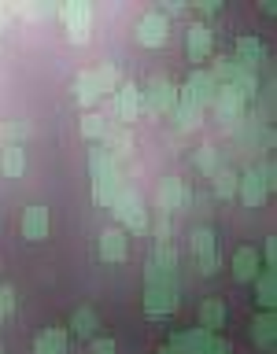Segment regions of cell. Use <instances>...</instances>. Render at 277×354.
I'll use <instances>...</instances> for the list:
<instances>
[{
	"label": "cell",
	"mask_w": 277,
	"mask_h": 354,
	"mask_svg": "<svg viewBox=\"0 0 277 354\" xmlns=\"http://www.w3.org/2000/svg\"><path fill=\"white\" fill-rule=\"evenodd\" d=\"M251 284H255V303L274 314V303H277V277H274V270H262Z\"/></svg>",
	"instance_id": "23"
},
{
	"label": "cell",
	"mask_w": 277,
	"mask_h": 354,
	"mask_svg": "<svg viewBox=\"0 0 277 354\" xmlns=\"http://www.w3.org/2000/svg\"><path fill=\"white\" fill-rule=\"evenodd\" d=\"M270 192H274V162L251 166L248 174H240V181H237V196L244 199V207H262Z\"/></svg>",
	"instance_id": "4"
},
{
	"label": "cell",
	"mask_w": 277,
	"mask_h": 354,
	"mask_svg": "<svg viewBox=\"0 0 277 354\" xmlns=\"http://www.w3.org/2000/svg\"><path fill=\"white\" fill-rule=\"evenodd\" d=\"M193 159H196V166H199V170H204L207 177H211V174H215L218 166H222V159H218V148H215V144H199Z\"/></svg>",
	"instance_id": "30"
},
{
	"label": "cell",
	"mask_w": 277,
	"mask_h": 354,
	"mask_svg": "<svg viewBox=\"0 0 277 354\" xmlns=\"http://www.w3.org/2000/svg\"><path fill=\"white\" fill-rule=\"evenodd\" d=\"M93 74H96L100 96H115V88H118V66L115 63H100V66H93Z\"/></svg>",
	"instance_id": "27"
},
{
	"label": "cell",
	"mask_w": 277,
	"mask_h": 354,
	"mask_svg": "<svg viewBox=\"0 0 277 354\" xmlns=\"http://www.w3.org/2000/svg\"><path fill=\"white\" fill-rule=\"evenodd\" d=\"M193 254H196V270L204 273V277H211V273H218V266H222V259H218V248H215V229H207V225H199V229H193Z\"/></svg>",
	"instance_id": "9"
},
{
	"label": "cell",
	"mask_w": 277,
	"mask_h": 354,
	"mask_svg": "<svg viewBox=\"0 0 277 354\" xmlns=\"http://www.w3.org/2000/svg\"><path fill=\"white\" fill-rule=\"evenodd\" d=\"M19 229H22V240H33V243L44 240V236H48V229H52L48 207H26V210H22Z\"/></svg>",
	"instance_id": "14"
},
{
	"label": "cell",
	"mask_w": 277,
	"mask_h": 354,
	"mask_svg": "<svg viewBox=\"0 0 277 354\" xmlns=\"http://www.w3.org/2000/svg\"><path fill=\"white\" fill-rule=\"evenodd\" d=\"M211 107H215V115L222 118V126L240 129L244 115H248V96H244L237 85H218V93H215V100H211Z\"/></svg>",
	"instance_id": "6"
},
{
	"label": "cell",
	"mask_w": 277,
	"mask_h": 354,
	"mask_svg": "<svg viewBox=\"0 0 277 354\" xmlns=\"http://www.w3.org/2000/svg\"><path fill=\"white\" fill-rule=\"evenodd\" d=\"M100 140H104V151L115 162H122V159H129V155H133V133L126 126H107V133Z\"/></svg>",
	"instance_id": "16"
},
{
	"label": "cell",
	"mask_w": 277,
	"mask_h": 354,
	"mask_svg": "<svg viewBox=\"0 0 277 354\" xmlns=\"http://www.w3.org/2000/svg\"><path fill=\"white\" fill-rule=\"evenodd\" d=\"M199 328L211 332V336H218V328H226V303L222 299H207L199 306Z\"/></svg>",
	"instance_id": "20"
},
{
	"label": "cell",
	"mask_w": 277,
	"mask_h": 354,
	"mask_svg": "<svg viewBox=\"0 0 277 354\" xmlns=\"http://www.w3.org/2000/svg\"><path fill=\"white\" fill-rule=\"evenodd\" d=\"M188 199H193V196L185 192V181H181V177H163L159 188H155V203H159L163 214H170V210H177L181 203H188Z\"/></svg>",
	"instance_id": "13"
},
{
	"label": "cell",
	"mask_w": 277,
	"mask_h": 354,
	"mask_svg": "<svg viewBox=\"0 0 277 354\" xmlns=\"http://www.w3.org/2000/svg\"><path fill=\"white\" fill-rule=\"evenodd\" d=\"M248 336H251L255 347H274V339H277V321H274L270 310H262V314H255V317H251Z\"/></svg>",
	"instance_id": "18"
},
{
	"label": "cell",
	"mask_w": 277,
	"mask_h": 354,
	"mask_svg": "<svg viewBox=\"0 0 277 354\" xmlns=\"http://www.w3.org/2000/svg\"><path fill=\"white\" fill-rule=\"evenodd\" d=\"M196 11H199V15H215V11H218V0H199Z\"/></svg>",
	"instance_id": "39"
},
{
	"label": "cell",
	"mask_w": 277,
	"mask_h": 354,
	"mask_svg": "<svg viewBox=\"0 0 277 354\" xmlns=\"http://www.w3.org/2000/svg\"><path fill=\"white\" fill-rule=\"evenodd\" d=\"M0 354H4V347H0Z\"/></svg>",
	"instance_id": "41"
},
{
	"label": "cell",
	"mask_w": 277,
	"mask_h": 354,
	"mask_svg": "<svg viewBox=\"0 0 277 354\" xmlns=\"http://www.w3.org/2000/svg\"><path fill=\"white\" fill-rule=\"evenodd\" d=\"M262 273V259H259V251L251 248H237V254H233V277H237V281H255V277Z\"/></svg>",
	"instance_id": "17"
},
{
	"label": "cell",
	"mask_w": 277,
	"mask_h": 354,
	"mask_svg": "<svg viewBox=\"0 0 277 354\" xmlns=\"http://www.w3.org/2000/svg\"><path fill=\"white\" fill-rule=\"evenodd\" d=\"M96 254H100V262H126V254H129L126 232L122 229H104L100 240H96Z\"/></svg>",
	"instance_id": "12"
},
{
	"label": "cell",
	"mask_w": 277,
	"mask_h": 354,
	"mask_svg": "<svg viewBox=\"0 0 277 354\" xmlns=\"http://www.w3.org/2000/svg\"><path fill=\"white\" fill-rule=\"evenodd\" d=\"M104 133H107V118L96 115V111H85V118H82V137H85V140H100Z\"/></svg>",
	"instance_id": "31"
},
{
	"label": "cell",
	"mask_w": 277,
	"mask_h": 354,
	"mask_svg": "<svg viewBox=\"0 0 277 354\" xmlns=\"http://www.w3.org/2000/svg\"><path fill=\"white\" fill-rule=\"evenodd\" d=\"M15 19V11H11V4H0V33L8 30V22Z\"/></svg>",
	"instance_id": "38"
},
{
	"label": "cell",
	"mask_w": 277,
	"mask_h": 354,
	"mask_svg": "<svg viewBox=\"0 0 277 354\" xmlns=\"http://www.w3.org/2000/svg\"><path fill=\"white\" fill-rule=\"evenodd\" d=\"M170 354H174V351H170Z\"/></svg>",
	"instance_id": "42"
},
{
	"label": "cell",
	"mask_w": 277,
	"mask_h": 354,
	"mask_svg": "<svg viewBox=\"0 0 277 354\" xmlns=\"http://www.w3.org/2000/svg\"><path fill=\"white\" fill-rule=\"evenodd\" d=\"M211 44H215V33H211L207 22H193V26L185 30V55L193 63H204L211 55Z\"/></svg>",
	"instance_id": "11"
},
{
	"label": "cell",
	"mask_w": 277,
	"mask_h": 354,
	"mask_svg": "<svg viewBox=\"0 0 277 354\" xmlns=\"http://www.w3.org/2000/svg\"><path fill=\"white\" fill-rule=\"evenodd\" d=\"M115 107H118V115L126 118V122H137V115L144 111V96H141L137 82H118V88H115Z\"/></svg>",
	"instance_id": "15"
},
{
	"label": "cell",
	"mask_w": 277,
	"mask_h": 354,
	"mask_svg": "<svg viewBox=\"0 0 277 354\" xmlns=\"http://www.w3.org/2000/svg\"><path fill=\"white\" fill-rule=\"evenodd\" d=\"M166 37H170V15H166V11H148V15H141L137 41L144 48H159V44H166Z\"/></svg>",
	"instance_id": "10"
},
{
	"label": "cell",
	"mask_w": 277,
	"mask_h": 354,
	"mask_svg": "<svg viewBox=\"0 0 277 354\" xmlns=\"http://www.w3.org/2000/svg\"><path fill=\"white\" fill-rule=\"evenodd\" d=\"M11 306H15V288H11V284H0V321L11 314Z\"/></svg>",
	"instance_id": "34"
},
{
	"label": "cell",
	"mask_w": 277,
	"mask_h": 354,
	"mask_svg": "<svg viewBox=\"0 0 277 354\" xmlns=\"http://www.w3.org/2000/svg\"><path fill=\"white\" fill-rule=\"evenodd\" d=\"M89 174H93V199L100 207H111L118 199V192L126 188V174H122V166L111 159L104 148L89 151Z\"/></svg>",
	"instance_id": "2"
},
{
	"label": "cell",
	"mask_w": 277,
	"mask_h": 354,
	"mask_svg": "<svg viewBox=\"0 0 277 354\" xmlns=\"http://www.w3.org/2000/svg\"><path fill=\"white\" fill-rule=\"evenodd\" d=\"M211 181H215V196H218V199H233V196H237L240 174L233 170V166H218V170L211 174Z\"/></svg>",
	"instance_id": "26"
},
{
	"label": "cell",
	"mask_w": 277,
	"mask_h": 354,
	"mask_svg": "<svg viewBox=\"0 0 277 354\" xmlns=\"http://www.w3.org/2000/svg\"><path fill=\"white\" fill-rule=\"evenodd\" d=\"M89 351H93V354H115V339H111V336H96Z\"/></svg>",
	"instance_id": "36"
},
{
	"label": "cell",
	"mask_w": 277,
	"mask_h": 354,
	"mask_svg": "<svg viewBox=\"0 0 277 354\" xmlns=\"http://www.w3.org/2000/svg\"><path fill=\"white\" fill-rule=\"evenodd\" d=\"M141 96H144V111H152V115H174L177 104H181L177 85L170 82V77H163V74H152L148 85L141 88Z\"/></svg>",
	"instance_id": "5"
},
{
	"label": "cell",
	"mask_w": 277,
	"mask_h": 354,
	"mask_svg": "<svg viewBox=\"0 0 277 354\" xmlns=\"http://www.w3.org/2000/svg\"><path fill=\"white\" fill-rule=\"evenodd\" d=\"M174 118H177V129H196L199 126V118H204V111H196V107H185V104H177L174 111Z\"/></svg>",
	"instance_id": "32"
},
{
	"label": "cell",
	"mask_w": 277,
	"mask_h": 354,
	"mask_svg": "<svg viewBox=\"0 0 277 354\" xmlns=\"http://www.w3.org/2000/svg\"><path fill=\"white\" fill-rule=\"evenodd\" d=\"M111 210H115V218L122 221V232H137V236H144V232H148V207H144V199L137 196V188H122L118 192V199L115 203H111Z\"/></svg>",
	"instance_id": "3"
},
{
	"label": "cell",
	"mask_w": 277,
	"mask_h": 354,
	"mask_svg": "<svg viewBox=\"0 0 277 354\" xmlns=\"http://www.w3.org/2000/svg\"><path fill=\"white\" fill-rule=\"evenodd\" d=\"M19 137H26V126H22V122H0V148L19 144Z\"/></svg>",
	"instance_id": "33"
},
{
	"label": "cell",
	"mask_w": 277,
	"mask_h": 354,
	"mask_svg": "<svg viewBox=\"0 0 277 354\" xmlns=\"http://www.w3.org/2000/svg\"><path fill=\"white\" fill-rule=\"evenodd\" d=\"M215 93H218V82H215L207 71H193V74H188V82L177 88L181 104H185V107H196V111H207L211 100H215Z\"/></svg>",
	"instance_id": "8"
},
{
	"label": "cell",
	"mask_w": 277,
	"mask_h": 354,
	"mask_svg": "<svg viewBox=\"0 0 277 354\" xmlns=\"http://www.w3.org/2000/svg\"><path fill=\"white\" fill-rule=\"evenodd\" d=\"M96 328H100V317L93 306H78L71 314V332L78 339H96Z\"/></svg>",
	"instance_id": "21"
},
{
	"label": "cell",
	"mask_w": 277,
	"mask_h": 354,
	"mask_svg": "<svg viewBox=\"0 0 277 354\" xmlns=\"http://www.w3.org/2000/svg\"><path fill=\"white\" fill-rule=\"evenodd\" d=\"M155 270H163V273H174L177 277V251L170 248V243H155V251H152V259H148Z\"/></svg>",
	"instance_id": "28"
},
{
	"label": "cell",
	"mask_w": 277,
	"mask_h": 354,
	"mask_svg": "<svg viewBox=\"0 0 277 354\" xmlns=\"http://www.w3.org/2000/svg\"><path fill=\"white\" fill-rule=\"evenodd\" d=\"M155 354H170V351H166V347H163V351H155Z\"/></svg>",
	"instance_id": "40"
},
{
	"label": "cell",
	"mask_w": 277,
	"mask_h": 354,
	"mask_svg": "<svg viewBox=\"0 0 277 354\" xmlns=\"http://www.w3.org/2000/svg\"><path fill=\"white\" fill-rule=\"evenodd\" d=\"M204 354H233V347H229V339L211 336V343H207V351H204Z\"/></svg>",
	"instance_id": "37"
},
{
	"label": "cell",
	"mask_w": 277,
	"mask_h": 354,
	"mask_svg": "<svg viewBox=\"0 0 277 354\" xmlns=\"http://www.w3.org/2000/svg\"><path fill=\"white\" fill-rule=\"evenodd\" d=\"M177 303H181V284H177V277L155 270L148 262V270H144V314L166 317L177 310Z\"/></svg>",
	"instance_id": "1"
},
{
	"label": "cell",
	"mask_w": 277,
	"mask_h": 354,
	"mask_svg": "<svg viewBox=\"0 0 277 354\" xmlns=\"http://www.w3.org/2000/svg\"><path fill=\"white\" fill-rule=\"evenodd\" d=\"M233 55H237V59L248 66V71H259V63H262V41L255 37V33H240Z\"/></svg>",
	"instance_id": "19"
},
{
	"label": "cell",
	"mask_w": 277,
	"mask_h": 354,
	"mask_svg": "<svg viewBox=\"0 0 277 354\" xmlns=\"http://www.w3.org/2000/svg\"><path fill=\"white\" fill-rule=\"evenodd\" d=\"M0 170H4V177H22L26 174V151H22V144L0 148Z\"/></svg>",
	"instance_id": "25"
},
{
	"label": "cell",
	"mask_w": 277,
	"mask_h": 354,
	"mask_svg": "<svg viewBox=\"0 0 277 354\" xmlns=\"http://www.w3.org/2000/svg\"><path fill=\"white\" fill-rule=\"evenodd\" d=\"M71 93H74V100H78V104H82V107L89 111V107H93L96 100H100V85H96V74H93V71H82V74L74 77Z\"/></svg>",
	"instance_id": "22"
},
{
	"label": "cell",
	"mask_w": 277,
	"mask_h": 354,
	"mask_svg": "<svg viewBox=\"0 0 277 354\" xmlns=\"http://www.w3.org/2000/svg\"><path fill=\"white\" fill-rule=\"evenodd\" d=\"M259 259L266 262V270H274V262H277V240L274 236H266V243H262V254Z\"/></svg>",
	"instance_id": "35"
},
{
	"label": "cell",
	"mask_w": 277,
	"mask_h": 354,
	"mask_svg": "<svg viewBox=\"0 0 277 354\" xmlns=\"http://www.w3.org/2000/svg\"><path fill=\"white\" fill-rule=\"evenodd\" d=\"M66 328H44L37 339H33V354H66Z\"/></svg>",
	"instance_id": "24"
},
{
	"label": "cell",
	"mask_w": 277,
	"mask_h": 354,
	"mask_svg": "<svg viewBox=\"0 0 277 354\" xmlns=\"http://www.w3.org/2000/svg\"><path fill=\"white\" fill-rule=\"evenodd\" d=\"M60 19L66 26V37L85 44L89 33H93V4H85V0H66V4H60Z\"/></svg>",
	"instance_id": "7"
},
{
	"label": "cell",
	"mask_w": 277,
	"mask_h": 354,
	"mask_svg": "<svg viewBox=\"0 0 277 354\" xmlns=\"http://www.w3.org/2000/svg\"><path fill=\"white\" fill-rule=\"evenodd\" d=\"M11 11L15 15H22V19H52V15H60V4H11Z\"/></svg>",
	"instance_id": "29"
}]
</instances>
